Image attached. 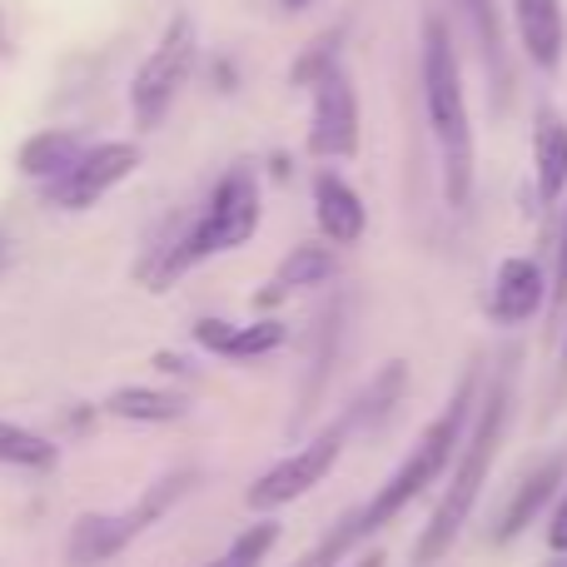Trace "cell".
Here are the masks:
<instances>
[{
  "label": "cell",
  "instance_id": "obj_3",
  "mask_svg": "<svg viewBox=\"0 0 567 567\" xmlns=\"http://www.w3.org/2000/svg\"><path fill=\"white\" fill-rule=\"evenodd\" d=\"M503 419H508V393L493 389L488 403H483L478 429H473V439H468V453H463V463H458V473H453L449 493H443L439 513H433L429 533H423L419 548H413V563H419V567L439 563L443 553L453 548V538L463 533V523H468V513H473V503H478L483 483H488L493 453H498V439H503Z\"/></svg>",
  "mask_w": 567,
  "mask_h": 567
},
{
  "label": "cell",
  "instance_id": "obj_10",
  "mask_svg": "<svg viewBox=\"0 0 567 567\" xmlns=\"http://www.w3.org/2000/svg\"><path fill=\"white\" fill-rule=\"evenodd\" d=\"M543 293H548V284H543V269L533 259H503L488 293V313L498 323H523L543 309Z\"/></svg>",
  "mask_w": 567,
  "mask_h": 567
},
{
  "label": "cell",
  "instance_id": "obj_7",
  "mask_svg": "<svg viewBox=\"0 0 567 567\" xmlns=\"http://www.w3.org/2000/svg\"><path fill=\"white\" fill-rule=\"evenodd\" d=\"M353 423L343 419L339 429H329V433H319L313 443H303L293 458H284V463H275V468L265 473V478L249 488V508L255 513H275V508H284V503H293V498H303L309 488H319L323 483V473L339 463V449H343V433H349Z\"/></svg>",
  "mask_w": 567,
  "mask_h": 567
},
{
  "label": "cell",
  "instance_id": "obj_2",
  "mask_svg": "<svg viewBox=\"0 0 567 567\" xmlns=\"http://www.w3.org/2000/svg\"><path fill=\"white\" fill-rule=\"evenodd\" d=\"M255 229H259V185H255V169L239 165L215 185L205 215H199L189 229H179V235L165 245V259L150 269V289H169V279L195 269L199 259L249 245Z\"/></svg>",
  "mask_w": 567,
  "mask_h": 567
},
{
  "label": "cell",
  "instance_id": "obj_22",
  "mask_svg": "<svg viewBox=\"0 0 567 567\" xmlns=\"http://www.w3.org/2000/svg\"><path fill=\"white\" fill-rule=\"evenodd\" d=\"M399 389H403V363H393V369H383V373H379V383H373V389L359 399V409L349 413V423L379 419L383 409H393V399H399Z\"/></svg>",
  "mask_w": 567,
  "mask_h": 567
},
{
  "label": "cell",
  "instance_id": "obj_23",
  "mask_svg": "<svg viewBox=\"0 0 567 567\" xmlns=\"http://www.w3.org/2000/svg\"><path fill=\"white\" fill-rule=\"evenodd\" d=\"M353 543H359V538H353V528H339L319 553H313V558H303L299 567H333V558H339L343 548H353Z\"/></svg>",
  "mask_w": 567,
  "mask_h": 567
},
{
  "label": "cell",
  "instance_id": "obj_9",
  "mask_svg": "<svg viewBox=\"0 0 567 567\" xmlns=\"http://www.w3.org/2000/svg\"><path fill=\"white\" fill-rule=\"evenodd\" d=\"M135 165H140V150L125 145V140L85 150L65 175L50 179V205L55 209H90L100 195H110V189H115Z\"/></svg>",
  "mask_w": 567,
  "mask_h": 567
},
{
  "label": "cell",
  "instance_id": "obj_13",
  "mask_svg": "<svg viewBox=\"0 0 567 567\" xmlns=\"http://www.w3.org/2000/svg\"><path fill=\"white\" fill-rule=\"evenodd\" d=\"M533 165H538V195L563 199L567 195V125L558 110L543 105L538 110V125H533Z\"/></svg>",
  "mask_w": 567,
  "mask_h": 567
},
{
  "label": "cell",
  "instance_id": "obj_26",
  "mask_svg": "<svg viewBox=\"0 0 567 567\" xmlns=\"http://www.w3.org/2000/svg\"><path fill=\"white\" fill-rule=\"evenodd\" d=\"M359 567H383V558H363Z\"/></svg>",
  "mask_w": 567,
  "mask_h": 567
},
{
  "label": "cell",
  "instance_id": "obj_28",
  "mask_svg": "<svg viewBox=\"0 0 567 567\" xmlns=\"http://www.w3.org/2000/svg\"><path fill=\"white\" fill-rule=\"evenodd\" d=\"M0 259H6V245H0Z\"/></svg>",
  "mask_w": 567,
  "mask_h": 567
},
{
  "label": "cell",
  "instance_id": "obj_5",
  "mask_svg": "<svg viewBox=\"0 0 567 567\" xmlns=\"http://www.w3.org/2000/svg\"><path fill=\"white\" fill-rule=\"evenodd\" d=\"M189 60H195V25H189L185 16H175L165 40L150 50V60L140 65L135 85H130V105H135L140 130H155L159 120L169 115V105H175L179 85H185V75H189Z\"/></svg>",
  "mask_w": 567,
  "mask_h": 567
},
{
  "label": "cell",
  "instance_id": "obj_19",
  "mask_svg": "<svg viewBox=\"0 0 567 567\" xmlns=\"http://www.w3.org/2000/svg\"><path fill=\"white\" fill-rule=\"evenodd\" d=\"M0 463H10V468H50L55 443L35 439V433L16 429V423H0Z\"/></svg>",
  "mask_w": 567,
  "mask_h": 567
},
{
  "label": "cell",
  "instance_id": "obj_4",
  "mask_svg": "<svg viewBox=\"0 0 567 567\" xmlns=\"http://www.w3.org/2000/svg\"><path fill=\"white\" fill-rule=\"evenodd\" d=\"M468 399H473V383H463L458 399L449 403V413L443 419H433L429 429H423V439L413 443V453L403 458V468L393 473L389 483H383V493L363 508V518H353V538H363V533H379L389 518H399L403 508H409L413 498H419L423 488H429L433 478L443 473V463L453 458V449H458V433H463V413H468Z\"/></svg>",
  "mask_w": 567,
  "mask_h": 567
},
{
  "label": "cell",
  "instance_id": "obj_8",
  "mask_svg": "<svg viewBox=\"0 0 567 567\" xmlns=\"http://www.w3.org/2000/svg\"><path fill=\"white\" fill-rule=\"evenodd\" d=\"M309 150L323 159L333 155H353L359 150V95L353 80L339 65H329L313 80V130H309Z\"/></svg>",
  "mask_w": 567,
  "mask_h": 567
},
{
  "label": "cell",
  "instance_id": "obj_6",
  "mask_svg": "<svg viewBox=\"0 0 567 567\" xmlns=\"http://www.w3.org/2000/svg\"><path fill=\"white\" fill-rule=\"evenodd\" d=\"M179 488H185V478L175 473V478H165L155 493H145V498H140L130 513H120V518H105V513H85V518L70 528V538H65L70 567H95V563L115 558V553L125 548L135 533H145L150 523H159V513H165L169 503L179 498Z\"/></svg>",
  "mask_w": 567,
  "mask_h": 567
},
{
  "label": "cell",
  "instance_id": "obj_12",
  "mask_svg": "<svg viewBox=\"0 0 567 567\" xmlns=\"http://www.w3.org/2000/svg\"><path fill=\"white\" fill-rule=\"evenodd\" d=\"M313 215H319V229L333 245L363 239V225H369V219H363V199L353 195L339 175H319V185H313Z\"/></svg>",
  "mask_w": 567,
  "mask_h": 567
},
{
  "label": "cell",
  "instance_id": "obj_14",
  "mask_svg": "<svg viewBox=\"0 0 567 567\" xmlns=\"http://www.w3.org/2000/svg\"><path fill=\"white\" fill-rule=\"evenodd\" d=\"M195 339L205 343V349L225 353V359H259V353H275L284 343V323L259 319V323H245V329H229V323H219V319H199Z\"/></svg>",
  "mask_w": 567,
  "mask_h": 567
},
{
  "label": "cell",
  "instance_id": "obj_27",
  "mask_svg": "<svg viewBox=\"0 0 567 567\" xmlns=\"http://www.w3.org/2000/svg\"><path fill=\"white\" fill-rule=\"evenodd\" d=\"M284 6H293V10H299V6H309V0H284Z\"/></svg>",
  "mask_w": 567,
  "mask_h": 567
},
{
  "label": "cell",
  "instance_id": "obj_11",
  "mask_svg": "<svg viewBox=\"0 0 567 567\" xmlns=\"http://www.w3.org/2000/svg\"><path fill=\"white\" fill-rule=\"evenodd\" d=\"M513 16H518V35L523 50L538 70H558L563 65V0H513Z\"/></svg>",
  "mask_w": 567,
  "mask_h": 567
},
{
  "label": "cell",
  "instance_id": "obj_29",
  "mask_svg": "<svg viewBox=\"0 0 567 567\" xmlns=\"http://www.w3.org/2000/svg\"><path fill=\"white\" fill-rule=\"evenodd\" d=\"M563 353H567V343H563Z\"/></svg>",
  "mask_w": 567,
  "mask_h": 567
},
{
  "label": "cell",
  "instance_id": "obj_21",
  "mask_svg": "<svg viewBox=\"0 0 567 567\" xmlns=\"http://www.w3.org/2000/svg\"><path fill=\"white\" fill-rule=\"evenodd\" d=\"M275 543H279V523H259V528H249L245 538H239L235 548L225 553V558L209 563V567H255L269 548H275Z\"/></svg>",
  "mask_w": 567,
  "mask_h": 567
},
{
  "label": "cell",
  "instance_id": "obj_24",
  "mask_svg": "<svg viewBox=\"0 0 567 567\" xmlns=\"http://www.w3.org/2000/svg\"><path fill=\"white\" fill-rule=\"evenodd\" d=\"M553 303L567 309V215H563V235H558V284H553Z\"/></svg>",
  "mask_w": 567,
  "mask_h": 567
},
{
  "label": "cell",
  "instance_id": "obj_15",
  "mask_svg": "<svg viewBox=\"0 0 567 567\" xmlns=\"http://www.w3.org/2000/svg\"><path fill=\"white\" fill-rule=\"evenodd\" d=\"M563 468L567 463L563 458H548L543 468H533L528 473V483H523L518 493H513V503H508V513H503V528H498V538H518L523 528H528L533 518L543 513V503L553 498V488L563 483Z\"/></svg>",
  "mask_w": 567,
  "mask_h": 567
},
{
  "label": "cell",
  "instance_id": "obj_18",
  "mask_svg": "<svg viewBox=\"0 0 567 567\" xmlns=\"http://www.w3.org/2000/svg\"><path fill=\"white\" fill-rule=\"evenodd\" d=\"M333 255L329 249H319V245H299L289 259L279 265V275H275V293H293V289H313V284H323V279H333Z\"/></svg>",
  "mask_w": 567,
  "mask_h": 567
},
{
  "label": "cell",
  "instance_id": "obj_16",
  "mask_svg": "<svg viewBox=\"0 0 567 567\" xmlns=\"http://www.w3.org/2000/svg\"><path fill=\"white\" fill-rule=\"evenodd\" d=\"M80 155H85V150H80V140L70 135V130H45V135L25 140V150H20V169L35 175V179H60Z\"/></svg>",
  "mask_w": 567,
  "mask_h": 567
},
{
  "label": "cell",
  "instance_id": "obj_25",
  "mask_svg": "<svg viewBox=\"0 0 567 567\" xmlns=\"http://www.w3.org/2000/svg\"><path fill=\"white\" fill-rule=\"evenodd\" d=\"M548 543H553V553H567V498L558 503V513H553V528H548Z\"/></svg>",
  "mask_w": 567,
  "mask_h": 567
},
{
  "label": "cell",
  "instance_id": "obj_17",
  "mask_svg": "<svg viewBox=\"0 0 567 567\" xmlns=\"http://www.w3.org/2000/svg\"><path fill=\"white\" fill-rule=\"evenodd\" d=\"M105 409L115 413V419H130V423H169V419H185L189 399L159 393V389H120L105 399Z\"/></svg>",
  "mask_w": 567,
  "mask_h": 567
},
{
  "label": "cell",
  "instance_id": "obj_20",
  "mask_svg": "<svg viewBox=\"0 0 567 567\" xmlns=\"http://www.w3.org/2000/svg\"><path fill=\"white\" fill-rule=\"evenodd\" d=\"M473 16V25H478V40H483V60H488L493 80H498V90L508 85V70H503V35H498V16H493V0H463Z\"/></svg>",
  "mask_w": 567,
  "mask_h": 567
},
{
  "label": "cell",
  "instance_id": "obj_1",
  "mask_svg": "<svg viewBox=\"0 0 567 567\" xmlns=\"http://www.w3.org/2000/svg\"><path fill=\"white\" fill-rule=\"evenodd\" d=\"M423 100H429V125L443 150V195L453 209L473 195V130L463 105V70L458 50L449 40V25L439 16L423 20Z\"/></svg>",
  "mask_w": 567,
  "mask_h": 567
}]
</instances>
